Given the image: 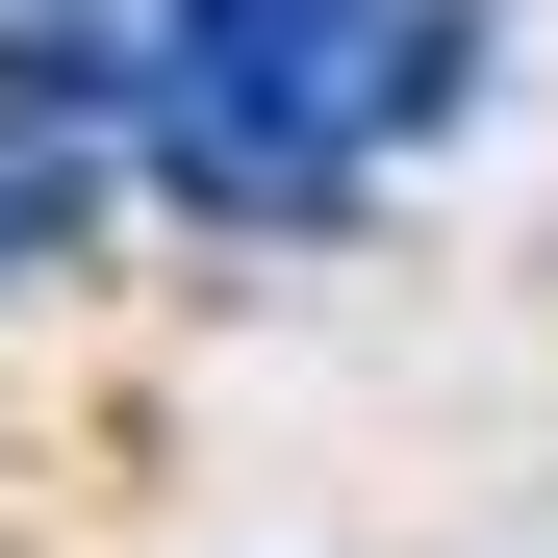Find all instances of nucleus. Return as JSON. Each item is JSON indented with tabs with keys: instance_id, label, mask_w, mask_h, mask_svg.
Segmentation results:
<instances>
[{
	"instance_id": "nucleus-1",
	"label": "nucleus",
	"mask_w": 558,
	"mask_h": 558,
	"mask_svg": "<svg viewBox=\"0 0 558 558\" xmlns=\"http://www.w3.org/2000/svg\"><path fill=\"white\" fill-rule=\"evenodd\" d=\"M355 153H407V0H178L153 51V178L178 204H330Z\"/></svg>"
},
{
	"instance_id": "nucleus-2",
	"label": "nucleus",
	"mask_w": 558,
	"mask_h": 558,
	"mask_svg": "<svg viewBox=\"0 0 558 558\" xmlns=\"http://www.w3.org/2000/svg\"><path fill=\"white\" fill-rule=\"evenodd\" d=\"M76 204H102V153H26V128H0V279H51Z\"/></svg>"
}]
</instances>
